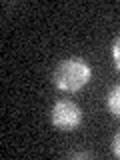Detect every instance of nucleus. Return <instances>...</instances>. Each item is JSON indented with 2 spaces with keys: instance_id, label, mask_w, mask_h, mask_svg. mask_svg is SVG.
Here are the masks:
<instances>
[{
  "instance_id": "f257e3e1",
  "label": "nucleus",
  "mask_w": 120,
  "mask_h": 160,
  "mask_svg": "<svg viewBox=\"0 0 120 160\" xmlns=\"http://www.w3.org/2000/svg\"><path fill=\"white\" fill-rule=\"evenodd\" d=\"M90 74V66L82 58H68L62 60L54 70V84L64 92H74L88 82Z\"/></svg>"
},
{
  "instance_id": "f03ea898",
  "label": "nucleus",
  "mask_w": 120,
  "mask_h": 160,
  "mask_svg": "<svg viewBox=\"0 0 120 160\" xmlns=\"http://www.w3.org/2000/svg\"><path fill=\"white\" fill-rule=\"evenodd\" d=\"M82 120V112L74 102L70 100H60V102L54 104L52 108V124L56 128L62 130H72L76 128Z\"/></svg>"
},
{
  "instance_id": "7ed1b4c3",
  "label": "nucleus",
  "mask_w": 120,
  "mask_h": 160,
  "mask_svg": "<svg viewBox=\"0 0 120 160\" xmlns=\"http://www.w3.org/2000/svg\"><path fill=\"white\" fill-rule=\"evenodd\" d=\"M108 108L114 116H120V84L114 86L108 94Z\"/></svg>"
},
{
  "instance_id": "20e7f679",
  "label": "nucleus",
  "mask_w": 120,
  "mask_h": 160,
  "mask_svg": "<svg viewBox=\"0 0 120 160\" xmlns=\"http://www.w3.org/2000/svg\"><path fill=\"white\" fill-rule=\"evenodd\" d=\"M112 56H114L116 68H120V36L116 38V42H114V46H112Z\"/></svg>"
},
{
  "instance_id": "39448f33",
  "label": "nucleus",
  "mask_w": 120,
  "mask_h": 160,
  "mask_svg": "<svg viewBox=\"0 0 120 160\" xmlns=\"http://www.w3.org/2000/svg\"><path fill=\"white\" fill-rule=\"evenodd\" d=\"M112 150H114V154L120 158V130L116 132V136H114V140H112Z\"/></svg>"
}]
</instances>
